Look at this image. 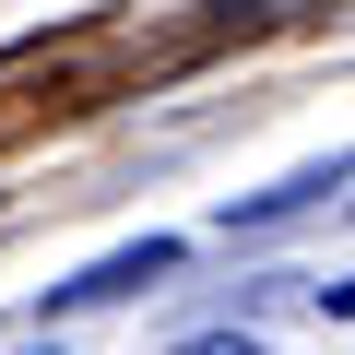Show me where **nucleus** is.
I'll list each match as a JSON object with an SVG mask.
<instances>
[{"label": "nucleus", "instance_id": "f257e3e1", "mask_svg": "<svg viewBox=\"0 0 355 355\" xmlns=\"http://www.w3.org/2000/svg\"><path fill=\"white\" fill-rule=\"evenodd\" d=\"M166 272H178V237H142V249L95 261L83 284H60V308H107V296H142V284H166Z\"/></svg>", "mask_w": 355, "mask_h": 355}, {"label": "nucleus", "instance_id": "f03ea898", "mask_svg": "<svg viewBox=\"0 0 355 355\" xmlns=\"http://www.w3.org/2000/svg\"><path fill=\"white\" fill-rule=\"evenodd\" d=\"M166 355H272V343H249V331H202V343H166Z\"/></svg>", "mask_w": 355, "mask_h": 355}, {"label": "nucleus", "instance_id": "7ed1b4c3", "mask_svg": "<svg viewBox=\"0 0 355 355\" xmlns=\"http://www.w3.org/2000/svg\"><path fill=\"white\" fill-rule=\"evenodd\" d=\"M36 355H60V343H36Z\"/></svg>", "mask_w": 355, "mask_h": 355}]
</instances>
